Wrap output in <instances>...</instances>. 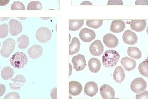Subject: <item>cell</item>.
<instances>
[{
    "mask_svg": "<svg viewBox=\"0 0 148 111\" xmlns=\"http://www.w3.org/2000/svg\"><path fill=\"white\" fill-rule=\"evenodd\" d=\"M119 59V52L110 49L106 51L103 53L102 63L105 67H113L116 65Z\"/></svg>",
    "mask_w": 148,
    "mask_h": 111,
    "instance_id": "6da1fadb",
    "label": "cell"
},
{
    "mask_svg": "<svg viewBox=\"0 0 148 111\" xmlns=\"http://www.w3.org/2000/svg\"><path fill=\"white\" fill-rule=\"evenodd\" d=\"M10 63L12 67L16 69H23L28 63V57L25 53L16 52L11 57Z\"/></svg>",
    "mask_w": 148,
    "mask_h": 111,
    "instance_id": "7a4b0ae2",
    "label": "cell"
},
{
    "mask_svg": "<svg viewBox=\"0 0 148 111\" xmlns=\"http://www.w3.org/2000/svg\"><path fill=\"white\" fill-rule=\"evenodd\" d=\"M16 42L11 38H8L3 43L0 53L4 58H8L13 53L15 48Z\"/></svg>",
    "mask_w": 148,
    "mask_h": 111,
    "instance_id": "3957f363",
    "label": "cell"
},
{
    "mask_svg": "<svg viewBox=\"0 0 148 111\" xmlns=\"http://www.w3.org/2000/svg\"><path fill=\"white\" fill-rule=\"evenodd\" d=\"M36 36L39 42L45 43L48 42L51 39L52 33L48 28L42 27L37 30Z\"/></svg>",
    "mask_w": 148,
    "mask_h": 111,
    "instance_id": "277c9868",
    "label": "cell"
},
{
    "mask_svg": "<svg viewBox=\"0 0 148 111\" xmlns=\"http://www.w3.org/2000/svg\"><path fill=\"white\" fill-rule=\"evenodd\" d=\"M147 88V82L143 78L138 77L132 81L130 84V88L135 93H140L146 90Z\"/></svg>",
    "mask_w": 148,
    "mask_h": 111,
    "instance_id": "5b68a950",
    "label": "cell"
},
{
    "mask_svg": "<svg viewBox=\"0 0 148 111\" xmlns=\"http://www.w3.org/2000/svg\"><path fill=\"white\" fill-rule=\"evenodd\" d=\"M72 62L73 65L74 69L77 72L83 71L86 66L85 56L82 54L74 56L72 58Z\"/></svg>",
    "mask_w": 148,
    "mask_h": 111,
    "instance_id": "8992f818",
    "label": "cell"
},
{
    "mask_svg": "<svg viewBox=\"0 0 148 111\" xmlns=\"http://www.w3.org/2000/svg\"><path fill=\"white\" fill-rule=\"evenodd\" d=\"M26 82V79L25 77L22 75H18L14 78L11 79L9 85L12 90H20L21 88L24 86V84Z\"/></svg>",
    "mask_w": 148,
    "mask_h": 111,
    "instance_id": "52a82bcc",
    "label": "cell"
},
{
    "mask_svg": "<svg viewBox=\"0 0 148 111\" xmlns=\"http://www.w3.org/2000/svg\"><path fill=\"white\" fill-rule=\"evenodd\" d=\"M9 27L11 35L13 36L19 34L23 30V27L21 22L13 18L9 21Z\"/></svg>",
    "mask_w": 148,
    "mask_h": 111,
    "instance_id": "ba28073f",
    "label": "cell"
},
{
    "mask_svg": "<svg viewBox=\"0 0 148 111\" xmlns=\"http://www.w3.org/2000/svg\"><path fill=\"white\" fill-rule=\"evenodd\" d=\"M80 39L85 42H90L96 37L95 32L91 29L85 28L81 30L79 33Z\"/></svg>",
    "mask_w": 148,
    "mask_h": 111,
    "instance_id": "9c48e42d",
    "label": "cell"
},
{
    "mask_svg": "<svg viewBox=\"0 0 148 111\" xmlns=\"http://www.w3.org/2000/svg\"><path fill=\"white\" fill-rule=\"evenodd\" d=\"M100 93L103 99H114L115 92L114 88L108 84H103L100 87Z\"/></svg>",
    "mask_w": 148,
    "mask_h": 111,
    "instance_id": "30bf717a",
    "label": "cell"
},
{
    "mask_svg": "<svg viewBox=\"0 0 148 111\" xmlns=\"http://www.w3.org/2000/svg\"><path fill=\"white\" fill-rule=\"evenodd\" d=\"M90 53L94 56H99L104 51V47L100 40H96L91 44L89 47Z\"/></svg>",
    "mask_w": 148,
    "mask_h": 111,
    "instance_id": "8fae6325",
    "label": "cell"
},
{
    "mask_svg": "<svg viewBox=\"0 0 148 111\" xmlns=\"http://www.w3.org/2000/svg\"><path fill=\"white\" fill-rule=\"evenodd\" d=\"M123 40L125 44L130 45H135L138 42V38L134 32L130 30H127L123 35Z\"/></svg>",
    "mask_w": 148,
    "mask_h": 111,
    "instance_id": "7c38bea8",
    "label": "cell"
},
{
    "mask_svg": "<svg viewBox=\"0 0 148 111\" xmlns=\"http://www.w3.org/2000/svg\"><path fill=\"white\" fill-rule=\"evenodd\" d=\"M103 42L107 47L114 48L119 44V40L114 35L111 34H107L103 38Z\"/></svg>",
    "mask_w": 148,
    "mask_h": 111,
    "instance_id": "4fadbf2b",
    "label": "cell"
},
{
    "mask_svg": "<svg viewBox=\"0 0 148 111\" xmlns=\"http://www.w3.org/2000/svg\"><path fill=\"white\" fill-rule=\"evenodd\" d=\"M43 49L40 45H35L29 48L28 50V55L30 58L36 59L39 58L42 55Z\"/></svg>",
    "mask_w": 148,
    "mask_h": 111,
    "instance_id": "5bb4252c",
    "label": "cell"
},
{
    "mask_svg": "<svg viewBox=\"0 0 148 111\" xmlns=\"http://www.w3.org/2000/svg\"><path fill=\"white\" fill-rule=\"evenodd\" d=\"M98 86L97 84L93 82H87L85 85L84 93L89 97H93L98 92Z\"/></svg>",
    "mask_w": 148,
    "mask_h": 111,
    "instance_id": "9a60e30c",
    "label": "cell"
},
{
    "mask_svg": "<svg viewBox=\"0 0 148 111\" xmlns=\"http://www.w3.org/2000/svg\"><path fill=\"white\" fill-rule=\"evenodd\" d=\"M82 86L78 82L73 81L69 82V94L73 96L79 95L81 93Z\"/></svg>",
    "mask_w": 148,
    "mask_h": 111,
    "instance_id": "2e32d148",
    "label": "cell"
},
{
    "mask_svg": "<svg viewBox=\"0 0 148 111\" xmlns=\"http://www.w3.org/2000/svg\"><path fill=\"white\" fill-rule=\"evenodd\" d=\"M121 64L123 66L125 71L128 72L134 70L137 65L135 60L127 56H125L122 58L121 61Z\"/></svg>",
    "mask_w": 148,
    "mask_h": 111,
    "instance_id": "e0dca14e",
    "label": "cell"
},
{
    "mask_svg": "<svg viewBox=\"0 0 148 111\" xmlns=\"http://www.w3.org/2000/svg\"><path fill=\"white\" fill-rule=\"evenodd\" d=\"M147 26L145 20H132L130 21V27L132 30L136 32L144 31Z\"/></svg>",
    "mask_w": 148,
    "mask_h": 111,
    "instance_id": "ac0fdd59",
    "label": "cell"
},
{
    "mask_svg": "<svg viewBox=\"0 0 148 111\" xmlns=\"http://www.w3.org/2000/svg\"><path fill=\"white\" fill-rule=\"evenodd\" d=\"M113 77L114 80L119 84L124 81L125 77V73L124 69L121 66H118L115 68L113 74Z\"/></svg>",
    "mask_w": 148,
    "mask_h": 111,
    "instance_id": "d6986e66",
    "label": "cell"
},
{
    "mask_svg": "<svg viewBox=\"0 0 148 111\" xmlns=\"http://www.w3.org/2000/svg\"><path fill=\"white\" fill-rule=\"evenodd\" d=\"M125 28V22L121 20H115L112 21L110 31L114 33H120L124 31Z\"/></svg>",
    "mask_w": 148,
    "mask_h": 111,
    "instance_id": "ffe728a7",
    "label": "cell"
},
{
    "mask_svg": "<svg viewBox=\"0 0 148 111\" xmlns=\"http://www.w3.org/2000/svg\"><path fill=\"white\" fill-rule=\"evenodd\" d=\"M88 63V68L90 72L95 73L100 71L101 67V61L98 58H90Z\"/></svg>",
    "mask_w": 148,
    "mask_h": 111,
    "instance_id": "44dd1931",
    "label": "cell"
},
{
    "mask_svg": "<svg viewBox=\"0 0 148 111\" xmlns=\"http://www.w3.org/2000/svg\"><path fill=\"white\" fill-rule=\"evenodd\" d=\"M80 42L76 37H74L69 45V55H73L77 53L80 48Z\"/></svg>",
    "mask_w": 148,
    "mask_h": 111,
    "instance_id": "7402d4cb",
    "label": "cell"
},
{
    "mask_svg": "<svg viewBox=\"0 0 148 111\" xmlns=\"http://www.w3.org/2000/svg\"><path fill=\"white\" fill-rule=\"evenodd\" d=\"M127 53L130 57L135 59H140L142 56L141 51L136 47H130L127 49Z\"/></svg>",
    "mask_w": 148,
    "mask_h": 111,
    "instance_id": "603a6c76",
    "label": "cell"
},
{
    "mask_svg": "<svg viewBox=\"0 0 148 111\" xmlns=\"http://www.w3.org/2000/svg\"><path fill=\"white\" fill-rule=\"evenodd\" d=\"M17 43L20 49H25L29 46L30 43L29 38L26 35H22L17 38Z\"/></svg>",
    "mask_w": 148,
    "mask_h": 111,
    "instance_id": "cb8c5ba5",
    "label": "cell"
},
{
    "mask_svg": "<svg viewBox=\"0 0 148 111\" xmlns=\"http://www.w3.org/2000/svg\"><path fill=\"white\" fill-rule=\"evenodd\" d=\"M69 30L77 31L82 27L84 24L83 20H69Z\"/></svg>",
    "mask_w": 148,
    "mask_h": 111,
    "instance_id": "d4e9b609",
    "label": "cell"
},
{
    "mask_svg": "<svg viewBox=\"0 0 148 111\" xmlns=\"http://www.w3.org/2000/svg\"><path fill=\"white\" fill-rule=\"evenodd\" d=\"M14 74L13 69L10 67L6 66L4 67L1 72V76L5 80H8L10 79L13 77Z\"/></svg>",
    "mask_w": 148,
    "mask_h": 111,
    "instance_id": "484cf974",
    "label": "cell"
},
{
    "mask_svg": "<svg viewBox=\"0 0 148 111\" xmlns=\"http://www.w3.org/2000/svg\"><path fill=\"white\" fill-rule=\"evenodd\" d=\"M138 70L140 74L143 75L144 76L148 77V60L143 61L142 63H140Z\"/></svg>",
    "mask_w": 148,
    "mask_h": 111,
    "instance_id": "4316f807",
    "label": "cell"
},
{
    "mask_svg": "<svg viewBox=\"0 0 148 111\" xmlns=\"http://www.w3.org/2000/svg\"><path fill=\"white\" fill-rule=\"evenodd\" d=\"M103 21V20H88L86 22V25L90 28L97 29L102 26Z\"/></svg>",
    "mask_w": 148,
    "mask_h": 111,
    "instance_id": "83f0119b",
    "label": "cell"
},
{
    "mask_svg": "<svg viewBox=\"0 0 148 111\" xmlns=\"http://www.w3.org/2000/svg\"><path fill=\"white\" fill-rule=\"evenodd\" d=\"M42 4L39 1H32L29 3L27 6V10H41Z\"/></svg>",
    "mask_w": 148,
    "mask_h": 111,
    "instance_id": "f1b7e54d",
    "label": "cell"
},
{
    "mask_svg": "<svg viewBox=\"0 0 148 111\" xmlns=\"http://www.w3.org/2000/svg\"><path fill=\"white\" fill-rule=\"evenodd\" d=\"M8 26L7 24H3L0 25V38H4L8 36Z\"/></svg>",
    "mask_w": 148,
    "mask_h": 111,
    "instance_id": "f546056e",
    "label": "cell"
},
{
    "mask_svg": "<svg viewBox=\"0 0 148 111\" xmlns=\"http://www.w3.org/2000/svg\"><path fill=\"white\" fill-rule=\"evenodd\" d=\"M11 10H25V5L19 1H14L11 5Z\"/></svg>",
    "mask_w": 148,
    "mask_h": 111,
    "instance_id": "4dcf8cb0",
    "label": "cell"
},
{
    "mask_svg": "<svg viewBox=\"0 0 148 111\" xmlns=\"http://www.w3.org/2000/svg\"><path fill=\"white\" fill-rule=\"evenodd\" d=\"M20 96L18 92H12L6 95L4 99H20Z\"/></svg>",
    "mask_w": 148,
    "mask_h": 111,
    "instance_id": "1f68e13d",
    "label": "cell"
},
{
    "mask_svg": "<svg viewBox=\"0 0 148 111\" xmlns=\"http://www.w3.org/2000/svg\"><path fill=\"white\" fill-rule=\"evenodd\" d=\"M148 92L147 90L138 93L136 95V99H148Z\"/></svg>",
    "mask_w": 148,
    "mask_h": 111,
    "instance_id": "d6a6232c",
    "label": "cell"
},
{
    "mask_svg": "<svg viewBox=\"0 0 148 111\" xmlns=\"http://www.w3.org/2000/svg\"><path fill=\"white\" fill-rule=\"evenodd\" d=\"M108 5H123V3L122 0H109Z\"/></svg>",
    "mask_w": 148,
    "mask_h": 111,
    "instance_id": "836d02e7",
    "label": "cell"
},
{
    "mask_svg": "<svg viewBox=\"0 0 148 111\" xmlns=\"http://www.w3.org/2000/svg\"><path fill=\"white\" fill-rule=\"evenodd\" d=\"M51 96L52 99H57V88H52L51 90Z\"/></svg>",
    "mask_w": 148,
    "mask_h": 111,
    "instance_id": "e575fe53",
    "label": "cell"
},
{
    "mask_svg": "<svg viewBox=\"0 0 148 111\" xmlns=\"http://www.w3.org/2000/svg\"><path fill=\"white\" fill-rule=\"evenodd\" d=\"M136 5H148V0H137L135 2Z\"/></svg>",
    "mask_w": 148,
    "mask_h": 111,
    "instance_id": "d590c367",
    "label": "cell"
},
{
    "mask_svg": "<svg viewBox=\"0 0 148 111\" xmlns=\"http://www.w3.org/2000/svg\"><path fill=\"white\" fill-rule=\"evenodd\" d=\"M6 87L4 84H0V97L2 96L5 92Z\"/></svg>",
    "mask_w": 148,
    "mask_h": 111,
    "instance_id": "8d00e7d4",
    "label": "cell"
},
{
    "mask_svg": "<svg viewBox=\"0 0 148 111\" xmlns=\"http://www.w3.org/2000/svg\"><path fill=\"white\" fill-rule=\"evenodd\" d=\"M10 0H0V5L4 6L8 4Z\"/></svg>",
    "mask_w": 148,
    "mask_h": 111,
    "instance_id": "74e56055",
    "label": "cell"
},
{
    "mask_svg": "<svg viewBox=\"0 0 148 111\" xmlns=\"http://www.w3.org/2000/svg\"><path fill=\"white\" fill-rule=\"evenodd\" d=\"M81 5H92V4L90 2L85 1L82 3Z\"/></svg>",
    "mask_w": 148,
    "mask_h": 111,
    "instance_id": "f35d334b",
    "label": "cell"
},
{
    "mask_svg": "<svg viewBox=\"0 0 148 111\" xmlns=\"http://www.w3.org/2000/svg\"><path fill=\"white\" fill-rule=\"evenodd\" d=\"M20 18V19H21V20H24V19H26V18Z\"/></svg>",
    "mask_w": 148,
    "mask_h": 111,
    "instance_id": "ab89813d",
    "label": "cell"
},
{
    "mask_svg": "<svg viewBox=\"0 0 148 111\" xmlns=\"http://www.w3.org/2000/svg\"><path fill=\"white\" fill-rule=\"evenodd\" d=\"M43 18V19H44V18H45V19H46H46H48V18Z\"/></svg>",
    "mask_w": 148,
    "mask_h": 111,
    "instance_id": "60d3db41",
    "label": "cell"
},
{
    "mask_svg": "<svg viewBox=\"0 0 148 111\" xmlns=\"http://www.w3.org/2000/svg\"><path fill=\"white\" fill-rule=\"evenodd\" d=\"M1 42H0V47H1Z\"/></svg>",
    "mask_w": 148,
    "mask_h": 111,
    "instance_id": "b9f144b4",
    "label": "cell"
},
{
    "mask_svg": "<svg viewBox=\"0 0 148 111\" xmlns=\"http://www.w3.org/2000/svg\"><path fill=\"white\" fill-rule=\"evenodd\" d=\"M0 68H1V66H0Z\"/></svg>",
    "mask_w": 148,
    "mask_h": 111,
    "instance_id": "7bdbcfd3",
    "label": "cell"
}]
</instances>
